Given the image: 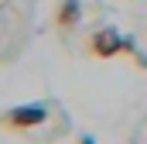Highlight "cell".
Segmentation results:
<instances>
[{"mask_svg":"<svg viewBox=\"0 0 147 144\" xmlns=\"http://www.w3.org/2000/svg\"><path fill=\"white\" fill-rule=\"evenodd\" d=\"M48 120L45 103H24V107H10L0 113V127L3 130H34Z\"/></svg>","mask_w":147,"mask_h":144,"instance_id":"6da1fadb","label":"cell"},{"mask_svg":"<svg viewBox=\"0 0 147 144\" xmlns=\"http://www.w3.org/2000/svg\"><path fill=\"white\" fill-rule=\"evenodd\" d=\"M123 41L127 38L120 35L116 28H96L89 35V55L92 58H113V55L123 52Z\"/></svg>","mask_w":147,"mask_h":144,"instance_id":"7a4b0ae2","label":"cell"},{"mask_svg":"<svg viewBox=\"0 0 147 144\" xmlns=\"http://www.w3.org/2000/svg\"><path fill=\"white\" fill-rule=\"evenodd\" d=\"M79 21H82V3H79V0H62L58 10H55V28H58V35H72L75 28H79Z\"/></svg>","mask_w":147,"mask_h":144,"instance_id":"3957f363","label":"cell"},{"mask_svg":"<svg viewBox=\"0 0 147 144\" xmlns=\"http://www.w3.org/2000/svg\"><path fill=\"white\" fill-rule=\"evenodd\" d=\"M79 144H96V141H92V137H82V141H79Z\"/></svg>","mask_w":147,"mask_h":144,"instance_id":"277c9868","label":"cell"}]
</instances>
